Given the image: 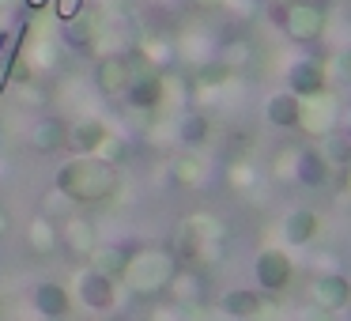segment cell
I'll return each mask as SVG.
<instances>
[{"instance_id": "cell-1", "label": "cell", "mask_w": 351, "mask_h": 321, "mask_svg": "<svg viewBox=\"0 0 351 321\" xmlns=\"http://www.w3.org/2000/svg\"><path fill=\"white\" fill-rule=\"evenodd\" d=\"M53 189L80 208L110 204L117 197V189H121V167L99 159V155H76V159L57 167Z\"/></svg>"}, {"instance_id": "cell-2", "label": "cell", "mask_w": 351, "mask_h": 321, "mask_svg": "<svg viewBox=\"0 0 351 321\" xmlns=\"http://www.w3.org/2000/svg\"><path fill=\"white\" fill-rule=\"evenodd\" d=\"M174 272H178V257L170 253V246H132L121 283L136 298H159L167 295Z\"/></svg>"}, {"instance_id": "cell-3", "label": "cell", "mask_w": 351, "mask_h": 321, "mask_svg": "<svg viewBox=\"0 0 351 321\" xmlns=\"http://www.w3.org/2000/svg\"><path fill=\"white\" fill-rule=\"evenodd\" d=\"M276 23L287 31L291 42H298V46H310V42H317L321 34H325L328 27V12L321 0H287L280 8V19Z\"/></svg>"}, {"instance_id": "cell-4", "label": "cell", "mask_w": 351, "mask_h": 321, "mask_svg": "<svg viewBox=\"0 0 351 321\" xmlns=\"http://www.w3.org/2000/svg\"><path fill=\"white\" fill-rule=\"evenodd\" d=\"M102 34H106V16L91 12V8L76 12L72 19L61 23V42L69 46V54H80V57L95 54L102 46Z\"/></svg>"}, {"instance_id": "cell-5", "label": "cell", "mask_w": 351, "mask_h": 321, "mask_svg": "<svg viewBox=\"0 0 351 321\" xmlns=\"http://www.w3.org/2000/svg\"><path fill=\"white\" fill-rule=\"evenodd\" d=\"M129 80H132V61H129V54H106V57H99V61H95V69H91L95 91L106 95V99L125 95Z\"/></svg>"}, {"instance_id": "cell-6", "label": "cell", "mask_w": 351, "mask_h": 321, "mask_svg": "<svg viewBox=\"0 0 351 321\" xmlns=\"http://www.w3.org/2000/svg\"><path fill=\"white\" fill-rule=\"evenodd\" d=\"M72 291H76V298L87 306V310H95V313L114 310V302H117V283L106 280L102 272H95L91 265L76 272V287Z\"/></svg>"}, {"instance_id": "cell-7", "label": "cell", "mask_w": 351, "mask_h": 321, "mask_svg": "<svg viewBox=\"0 0 351 321\" xmlns=\"http://www.w3.org/2000/svg\"><path fill=\"white\" fill-rule=\"evenodd\" d=\"M291 257L283 250H261L257 261H253V276H257V287L261 291H283L291 283Z\"/></svg>"}, {"instance_id": "cell-8", "label": "cell", "mask_w": 351, "mask_h": 321, "mask_svg": "<svg viewBox=\"0 0 351 321\" xmlns=\"http://www.w3.org/2000/svg\"><path fill=\"white\" fill-rule=\"evenodd\" d=\"M61 246L69 250V257L87 261L95 250H99V223L87 219V215H69V223L61 227Z\"/></svg>"}, {"instance_id": "cell-9", "label": "cell", "mask_w": 351, "mask_h": 321, "mask_svg": "<svg viewBox=\"0 0 351 321\" xmlns=\"http://www.w3.org/2000/svg\"><path fill=\"white\" fill-rule=\"evenodd\" d=\"M125 99H129L132 110H159L162 99H167V80L155 69L136 72V76L129 80V87H125Z\"/></svg>"}, {"instance_id": "cell-10", "label": "cell", "mask_w": 351, "mask_h": 321, "mask_svg": "<svg viewBox=\"0 0 351 321\" xmlns=\"http://www.w3.org/2000/svg\"><path fill=\"white\" fill-rule=\"evenodd\" d=\"M31 302L46 321H64L72 313V291L64 287V283H57V280H42L38 287H34Z\"/></svg>"}, {"instance_id": "cell-11", "label": "cell", "mask_w": 351, "mask_h": 321, "mask_svg": "<svg viewBox=\"0 0 351 321\" xmlns=\"http://www.w3.org/2000/svg\"><path fill=\"white\" fill-rule=\"evenodd\" d=\"M325 80H328V72L321 61H298V64H291V72H287V91L298 95L302 102L321 99V95H325Z\"/></svg>"}, {"instance_id": "cell-12", "label": "cell", "mask_w": 351, "mask_h": 321, "mask_svg": "<svg viewBox=\"0 0 351 321\" xmlns=\"http://www.w3.org/2000/svg\"><path fill=\"white\" fill-rule=\"evenodd\" d=\"M31 147L38 155H57V152H64L69 147V121L64 117H38L34 121V129H31Z\"/></svg>"}, {"instance_id": "cell-13", "label": "cell", "mask_w": 351, "mask_h": 321, "mask_svg": "<svg viewBox=\"0 0 351 321\" xmlns=\"http://www.w3.org/2000/svg\"><path fill=\"white\" fill-rule=\"evenodd\" d=\"M310 298L313 306H321V310H343V306H351V280L348 276H317L310 287Z\"/></svg>"}, {"instance_id": "cell-14", "label": "cell", "mask_w": 351, "mask_h": 321, "mask_svg": "<svg viewBox=\"0 0 351 321\" xmlns=\"http://www.w3.org/2000/svg\"><path fill=\"white\" fill-rule=\"evenodd\" d=\"M302 110H306L302 99L291 95V91H276V95H268V102H265V117L276 129H298V125H302Z\"/></svg>"}, {"instance_id": "cell-15", "label": "cell", "mask_w": 351, "mask_h": 321, "mask_svg": "<svg viewBox=\"0 0 351 321\" xmlns=\"http://www.w3.org/2000/svg\"><path fill=\"white\" fill-rule=\"evenodd\" d=\"M110 136V129L99 121V117H84V121L69 125V147L76 155H99L102 140Z\"/></svg>"}, {"instance_id": "cell-16", "label": "cell", "mask_w": 351, "mask_h": 321, "mask_svg": "<svg viewBox=\"0 0 351 321\" xmlns=\"http://www.w3.org/2000/svg\"><path fill=\"white\" fill-rule=\"evenodd\" d=\"M129 253H132V246H125V242H110V246H99V250L87 257V265L95 268V272H102L106 280H114V283H121V272H125V265H129Z\"/></svg>"}, {"instance_id": "cell-17", "label": "cell", "mask_w": 351, "mask_h": 321, "mask_svg": "<svg viewBox=\"0 0 351 321\" xmlns=\"http://www.w3.org/2000/svg\"><path fill=\"white\" fill-rule=\"evenodd\" d=\"M219 310H223V318H230V321H253L265 310V298L250 287H234L219 298Z\"/></svg>"}, {"instance_id": "cell-18", "label": "cell", "mask_w": 351, "mask_h": 321, "mask_svg": "<svg viewBox=\"0 0 351 321\" xmlns=\"http://www.w3.org/2000/svg\"><path fill=\"white\" fill-rule=\"evenodd\" d=\"M57 246H61L57 223L49 219V215H34V219L27 223V250H31L34 257H49V253H57Z\"/></svg>"}, {"instance_id": "cell-19", "label": "cell", "mask_w": 351, "mask_h": 321, "mask_svg": "<svg viewBox=\"0 0 351 321\" xmlns=\"http://www.w3.org/2000/svg\"><path fill=\"white\" fill-rule=\"evenodd\" d=\"M317 230H321V219L310 208H295V212H287V219H283V238H287L291 246H310L313 238H317Z\"/></svg>"}, {"instance_id": "cell-20", "label": "cell", "mask_w": 351, "mask_h": 321, "mask_svg": "<svg viewBox=\"0 0 351 321\" xmlns=\"http://www.w3.org/2000/svg\"><path fill=\"white\" fill-rule=\"evenodd\" d=\"M295 174H298V182H302V185H310V189H321V185L328 182V174H332V167L325 163V155H321L317 147H306V152H298Z\"/></svg>"}, {"instance_id": "cell-21", "label": "cell", "mask_w": 351, "mask_h": 321, "mask_svg": "<svg viewBox=\"0 0 351 321\" xmlns=\"http://www.w3.org/2000/svg\"><path fill=\"white\" fill-rule=\"evenodd\" d=\"M208 136H212V121H208L204 114H185L182 121H178V144H182L185 152L204 147Z\"/></svg>"}, {"instance_id": "cell-22", "label": "cell", "mask_w": 351, "mask_h": 321, "mask_svg": "<svg viewBox=\"0 0 351 321\" xmlns=\"http://www.w3.org/2000/svg\"><path fill=\"white\" fill-rule=\"evenodd\" d=\"M170 178H174L178 185H204V178H208V170H204V159H200L197 152H182L174 163H170Z\"/></svg>"}, {"instance_id": "cell-23", "label": "cell", "mask_w": 351, "mask_h": 321, "mask_svg": "<svg viewBox=\"0 0 351 321\" xmlns=\"http://www.w3.org/2000/svg\"><path fill=\"white\" fill-rule=\"evenodd\" d=\"M230 76H234V69H230L227 61H208L193 72V84H197L200 91H212V87H223Z\"/></svg>"}, {"instance_id": "cell-24", "label": "cell", "mask_w": 351, "mask_h": 321, "mask_svg": "<svg viewBox=\"0 0 351 321\" xmlns=\"http://www.w3.org/2000/svg\"><path fill=\"white\" fill-rule=\"evenodd\" d=\"M16 102H19V106H46V102H49V87L42 84V76L19 84L16 87Z\"/></svg>"}, {"instance_id": "cell-25", "label": "cell", "mask_w": 351, "mask_h": 321, "mask_svg": "<svg viewBox=\"0 0 351 321\" xmlns=\"http://www.w3.org/2000/svg\"><path fill=\"white\" fill-rule=\"evenodd\" d=\"M317 152L325 155L328 167H351V140H343V136H328Z\"/></svg>"}, {"instance_id": "cell-26", "label": "cell", "mask_w": 351, "mask_h": 321, "mask_svg": "<svg viewBox=\"0 0 351 321\" xmlns=\"http://www.w3.org/2000/svg\"><path fill=\"white\" fill-rule=\"evenodd\" d=\"M125 155H129V144H125V140H117V136H106V140H102L99 159H106V163H114V167H121Z\"/></svg>"}, {"instance_id": "cell-27", "label": "cell", "mask_w": 351, "mask_h": 321, "mask_svg": "<svg viewBox=\"0 0 351 321\" xmlns=\"http://www.w3.org/2000/svg\"><path fill=\"white\" fill-rule=\"evenodd\" d=\"M49 8H53V16L64 23V19H72L76 12H84V8H87V0H53Z\"/></svg>"}, {"instance_id": "cell-28", "label": "cell", "mask_w": 351, "mask_h": 321, "mask_svg": "<svg viewBox=\"0 0 351 321\" xmlns=\"http://www.w3.org/2000/svg\"><path fill=\"white\" fill-rule=\"evenodd\" d=\"M336 76H340L343 84L351 87V46L340 49V57H336Z\"/></svg>"}, {"instance_id": "cell-29", "label": "cell", "mask_w": 351, "mask_h": 321, "mask_svg": "<svg viewBox=\"0 0 351 321\" xmlns=\"http://www.w3.org/2000/svg\"><path fill=\"white\" fill-rule=\"evenodd\" d=\"M302 321H332V310H321V306H310L302 313Z\"/></svg>"}, {"instance_id": "cell-30", "label": "cell", "mask_w": 351, "mask_h": 321, "mask_svg": "<svg viewBox=\"0 0 351 321\" xmlns=\"http://www.w3.org/2000/svg\"><path fill=\"white\" fill-rule=\"evenodd\" d=\"M8 230H12V212H8L4 204H0V238L8 235Z\"/></svg>"}, {"instance_id": "cell-31", "label": "cell", "mask_w": 351, "mask_h": 321, "mask_svg": "<svg viewBox=\"0 0 351 321\" xmlns=\"http://www.w3.org/2000/svg\"><path fill=\"white\" fill-rule=\"evenodd\" d=\"M49 4H53V0H23V8H27V12H46Z\"/></svg>"}, {"instance_id": "cell-32", "label": "cell", "mask_w": 351, "mask_h": 321, "mask_svg": "<svg viewBox=\"0 0 351 321\" xmlns=\"http://www.w3.org/2000/svg\"><path fill=\"white\" fill-rule=\"evenodd\" d=\"M193 4H219V0H193Z\"/></svg>"}, {"instance_id": "cell-33", "label": "cell", "mask_w": 351, "mask_h": 321, "mask_svg": "<svg viewBox=\"0 0 351 321\" xmlns=\"http://www.w3.org/2000/svg\"><path fill=\"white\" fill-rule=\"evenodd\" d=\"M99 321H125V318H99Z\"/></svg>"}, {"instance_id": "cell-34", "label": "cell", "mask_w": 351, "mask_h": 321, "mask_svg": "<svg viewBox=\"0 0 351 321\" xmlns=\"http://www.w3.org/2000/svg\"><path fill=\"white\" fill-rule=\"evenodd\" d=\"M0 313H4V306H0Z\"/></svg>"}, {"instance_id": "cell-35", "label": "cell", "mask_w": 351, "mask_h": 321, "mask_svg": "<svg viewBox=\"0 0 351 321\" xmlns=\"http://www.w3.org/2000/svg\"><path fill=\"white\" fill-rule=\"evenodd\" d=\"M0 4H4V0H0Z\"/></svg>"}]
</instances>
